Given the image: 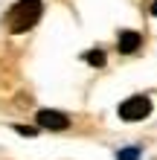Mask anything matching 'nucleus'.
Wrapping results in <instances>:
<instances>
[{
  "label": "nucleus",
  "mask_w": 157,
  "mask_h": 160,
  "mask_svg": "<svg viewBox=\"0 0 157 160\" xmlns=\"http://www.w3.org/2000/svg\"><path fill=\"white\" fill-rule=\"evenodd\" d=\"M143 47V35L140 32H119V52L131 55Z\"/></svg>",
  "instance_id": "obj_4"
},
{
  "label": "nucleus",
  "mask_w": 157,
  "mask_h": 160,
  "mask_svg": "<svg viewBox=\"0 0 157 160\" xmlns=\"http://www.w3.org/2000/svg\"><path fill=\"white\" fill-rule=\"evenodd\" d=\"M41 12H44L41 0H17V3L9 9V15H6L9 32H12V35H21L26 29H32V26L41 21Z\"/></svg>",
  "instance_id": "obj_1"
},
{
  "label": "nucleus",
  "mask_w": 157,
  "mask_h": 160,
  "mask_svg": "<svg viewBox=\"0 0 157 160\" xmlns=\"http://www.w3.org/2000/svg\"><path fill=\"white\" fill-rule=\"evenodd\" d=\"M149 114H151V99L149 96H131V99H125L119 105V117L125 122H140Z\"/></svg>",
  "instance_id": "obj_2"
},
{
  "label": "nucleus",
  "mask_w": 157,
  "mask_h": 160,
  "mask_svg": "<svg viewBox=\"0 0 157 160\" xmlns=\"http://www.w3.org/2000/svg\"><path fill=\"white\" fill-rule=\"evenodd\" d=\"M85 61L93 64V67H102V64H105V52H102V50H90V52L85 55Z\"/></svg>",
  "instance_id": "obj_5"
},
{
  "label": "nucleus",
  "mask_w": 157,
  "mask_h": 160,
  "mask_svg": "<svg viewBox=\"0 0 157 160\" xmlns=\"http://www.w3.org/2000/svg\"><path fill=\"white\" fill-rule=\"evenodd\" d=\"M151 15H157V0H154V3H151Z\"/></svg>",
  "instance_id": "obj_8"
},
{
  "label": "nucleus",
  "mask_w": 157,
  "mask_h": 160,
  "mask_svg": "<svg viewBox=\"0 0 157 160\" xmlns=\"http://www.w3.org/2000/svg\"><path fill=\"white\" fill-rule=\"evenodd\" d=\"M15 131H17V134H23V137H35V134H38L35 128H26V125H15Z\"/></svg>",
  "instance_id": "obj_7"
},
{
  "label": "nucleus",
  "mask_w": 157,
  "mask_h": 160,
  "mask_svg": "<svg viewBox=\"0 0 157 160\" xmlns=\"http://www.w3.org/2000/svg\"><path fill=\"white\" fill-rule=\"evenodd\" d=\"M137 148H125V152H119V160H137Z\"/></svg>",
  "instance_id": "obj_6"
},
{
  "label": "nucleus",
  "mask_w": 157,
  "mask_h": 160,
  "mask_svg": "<svg viewBox=\"0 0 157 160\" xmlns=\"http://www.w3.org/2000/svg\"><path fill=\"white\" fill-rule=\"evenodd\" d=\"M38 125L41 128H47V131H67L70 128V117H64L61 111H50V108H44L38 111Z\"/></svg>",
  "instance_id": "obj_3"
}]
</instances>
